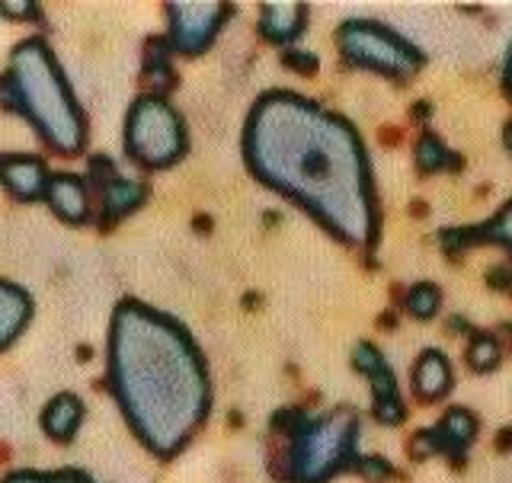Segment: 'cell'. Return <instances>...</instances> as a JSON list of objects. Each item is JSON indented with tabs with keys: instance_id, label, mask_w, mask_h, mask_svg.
<instances>
[{
	"instance_id": "1",
	"label": "cell",
	"mask_w": 512,
	"mask_h": 483,
	"mask_svg": "<svg viewBox=\"0 0 512 483\" xmlns=\"http://www.w3.org/2000/svg\"><path fill=\"white\" fill-rule=\"evenodd\" d=\"M356 423L327 420L304 426L292 442V477L298 483H324L349 458Z\"/></svg>"
},
{
	"instance_id": "19",
	"label": "cell",
	"mask_w": 512,
	"mask_h": 483,
	"mask_svg": "<svg viewBox=\"0 0 512 483\" xmlns=\"http://www.w3.org/2000/svg\"><path fill=\"white\" fill-rule=\"evenodd\" d=\"M362 468H365V477H372V480H384L391 471L384 461H362Z\"/></svg>"
},
{
	"instance_id": "18",
	"label": "cell",
	"mask_w": 512,
	"mask_h": 483,
	"mask_svg": "<svg viewBox=\"0 0 512 483\" xmlns=\"http://www.w3.org/2000/svg\"><path fill=\"white\" fill-rule=\"evenodd\" d=\"M7 483H87L80 474H13Z\"/></svg>"
},
{
	"instance_id": "21",
	"label": "cell",
	"mask_w": 512,
	"mask_h": 483,
	"mask_svg": "<svg viewBox=\"0 0 512 483\" xmlns=\"http://www.w3.org/2000/svg\"><path fill=\"white\" fill-rule=\"evenodd\" d=\"M506 144H509V151H512V125L506 128Z\"/></svg>"
},
{
	"instance_id": "20",
	"label": "cell",
	"mask_w": 512,
	"mask_h": 483,
	"mask_svg": "<svg viewBox=\"0 0 512 483\" xmlns=\"http://www.w3.org/2000/svg\"><path fill=\"white\" fill-rule=\"evenodd\" d=\"M288 64L298 71H314L317 68V58L314 55H288Z\"/></svg>"
},
{
	"instance_id": "5",
	"label": "cell",
	"mask_w": 512,
	"mask_h": 483,
	"mask_svg": "<svg viewBox=\"0 0 512 483\" xmlns=\"http://www.w3.org/2000/svg\"><path fill=\"white\" fill-rule=\"evenodd\" d=\"M173 10V32H176V45L183 52H199L202 45L212 42V32L221 23V16L228 7H212V4H183V7H170Z\"/></svg>"
},
{
	"instance_id": "12",
	"label": "cell",
	"mask_w": 512,
	"mask_h": 483,
	"mask_svg": "<svg viewBox=\"0 0 512 483\" xmlns=\"http://www.w3.org/2000/svg\"><path fill=\"white\" fill-rule=\"evenodd\" d=\"M500 356H503V349L496 343V336L490 333H477L468 346V362L474 372H490V368H496V362H500Z\"/></svg>"
},
{
	"instance_id": "13",
	"label": "cell",
	"mask_w": 512,
	"mask_h": 483,
	"mask_svg": "<svg viewBox=\"0 0 512 483\" xmlns=\"http://www.w3.org/2000/svg\"><path fill=\"white\" fill-rule=\"evenodd\" d=\"M106 189V208H109V215H125L128 208H135L141 202V186L135 183H128V180H112Z\"/></svg>"
},
{
	"instance_id": "15",
	"label": "cell",
	"mask_w": 512,
	"mask_h": 483,
	"mask_svg": "<svg viewBox=\"0 0 512 483\" xmlns=\"http://www.w3.org/2000/svg\"><path fill=\"white\" fill-rule=\"evenodd\" d=\"M464 237H474V244L480 237H493L496 244H506L512 250V202L503 205V212L496 215L490 224H484V228H477V231H461Z\"/></svg>"
},
{
	"instance_id": "2",
	"label": "cell",
	"mask_w": 512,
	"mask_h": 483,
	"mask_svg": "<svg viewBox=\"0 0 512 483\" xmlns=\"http://www.w3.org/2000/svg\"><path fill=\"white\" fill-rule=\"evenodd\" d=\"M125 148L144 164L167 167L176 154H183V125L164 100L148 96L132 109Z\"/></svg>"
},
{
	"instance_id": "4",
	"label": "cell",
	"mask_w": 512,
	"mask_h": 483,
	"mask_svg": "<svg viewBox=\"0 0 512 483\" xmlns=\"http://www.w3.org/2000/svg\"><path fill=\"white\" fill-rule=\"evenodd\" d=\"M356 365L368 375V381H372V388H375L378 420L388 423V426H397L400 420H404V407H400V400H397V388H394V378L388 372V362H381V356L372 346H359Z\"/></svg>"
},
{
	"instance_id": "3",
	"label": "cell",
	"mask_w": 512,
	"mask_h": 483,
	"mask_svg": "<svg viewBox=\"0 0 512 483\" xmlns=\"http://www.w3.org/2000/svg\"><path fill=\"white\" fill-rule=\"evenodd\" d=\"M343 52L352 58V64H368V68L378 71H391V74H410L420 58H416L413 48L404 42H397L391 32H384L372 23H349L340 32Z\"/></svg>"
},
{
	"instance_id": "14",
	"label": "cell",
	"mask_w": 512,
	"mask_h": 483,
	"mask_svg": "<svg viewBox=\"0 0 512 483\" xmlns=\"http://www.w3.org/2000/svg\"><path fill=\"white\" fill-rule=\"evenodd\" d=\"M26 314H29V301H23L20 295H16L13 285H4V346H10L20 324L29 320Z\"/></svg>"
},
{
	"instance_id": "6",
	"label": "cell",
	"mask_w": 512,
	"mask_h": 483,
	"mask_svg": "<svg viewBox=\"0 0 512 483\" xmlns=\"http://www.w3.org/2000/svg\"><path fill=\"white\" fill-rule=\"evenodd\" d=\"M432 442H436V452H452V455H461L464 448L471 445V439L477 436V420L471 410L464 407H455L442 416L439 429L429 432Z\"/></svg>"
},
{
	"instance_id": "9",
	"label": "cell",
	"mask_w": 512,
	"mask_h": 483,
	"mask_svg": "<svg viewBox=\"0 0 512 483\" xmlns=\"http://www.w3.org/2000/svg\"><path fill=\"white\" fill-rule=\"evenodd\" d=\"M4 176H7V186L20 199H36V196H42V189L52 183L42 167V160H36V157H7Z\"/></svg>"
},
{
	"instance_id": "10",
	"label": "cell",
	"mask_w": 512,
	"mask_h": 483,
	"mask_svg": "<svg viewBox=\"0 0 512 483\" xmlns=\"http://www.w3.org/2000/svg\"><path fill=\"white\" fill-rule=\"evenodd\" d=\"M80 416H84V407H80V400L74 394H61V397H55L52 404L45 407L42 426H45V432L52 439L68 442L74 432H77V426H80Z\"/></svg>"
},
{
	"instance_id": "17",
	"label": "cell",
	"mask_w": 512,
	"mask_h": 483,
	"mask_svg": "<svg viewBox=\"0 0 512 483\" xmlns=\"http://www.w3.org/2000/svg\"><path fill=\"white\" fill-rule=\"evenodd\" d=\"M407 308L420 320H429L432 314L439 311V288L436 285H416L413 292L407 295Z\"/></svg>"
},
{
	"instance_id": "16",
	"label": "cell",
	"mask_w": 512,
	"mask_h": 483,
	"mask_svg": "<svg viewBox=\"0 0 512 483\" xmlns=\"http://www.w3.org/2000/svg\"><path fill=\"white\" fill-rule=\"evenodd\" d=\"M416 160H420V167L423 170H442V167H458V157L455 154H448L442 148V141L439 138H432L426 135L420 141V148H416Z\"/></svg>"
},
{
	"instance_id": "7",
	"label": "cell",
	"mask_w": 512,
	"mask_h": 483,
	"mask_svg": "<svg viewBox=\"0 0 512 483\" xmlns=\"http://www.w3.org/2000/svg\"><path fill=\"white\" fill-rule=\"evenodd\" d=\"M413 388L423 400H439L452 388V368L442 352H423V359L416 362L413 372Z\"/></svg>"
},
{
	"instance_id": "11",
	"label": "cell",
	"mask_w": 512,
	"mask_h": 483,
	"mask_svg": "<svg viewBox=\"0 0 512 483\" xmlns=\"http://www.w3.org/2000/svg\"><path fill=\"white\" fill-rule=\"evenodd\" d=\"M301 23H304V7H298V4H285V7L272 4L263 13V29L269 32V39H276V42L295 39Z\"/></svg>"
},
{
	"instance_id": "8",
	"label": "cell",
	"mask_w": 512,
	"mask_h": 483,
	"mask_svg": "<svg viewBox=\"0 0 512 483\" xmlns=\"http://www.w3.org/2000/svg\"><path fill=\"white\" fill-rule=\"evenodd\" d=\"M48 202L55 205V212L64 221H84L87 218V192L84 183L71 173H58L48 183Z\"/></svg>"
}]
</instances>
